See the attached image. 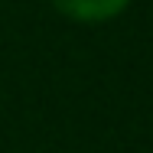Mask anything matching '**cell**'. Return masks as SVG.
I'll return each instance as SVG.
<instances>
[{
	"instance_id": "obj_1",
	"label": "cell",
	"mask_w": 153,
	"mask_h": 153,
	"mask_svg": "<svg viewBox=\"0 0 153 153\" xmlns=\"http://www.w3.org/2000/svg\"><path fill=\"white\" fill-rule=\"evenodd\" d=\"M56 10L65 13L68 20H78V23H101V20H111L117 16L130 0H52Z\"/></svg>"
}]
</instances>
